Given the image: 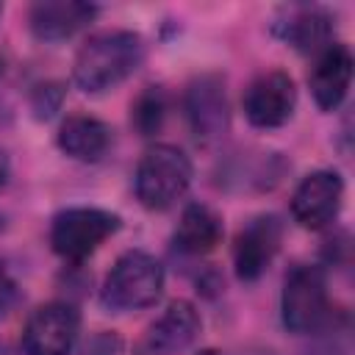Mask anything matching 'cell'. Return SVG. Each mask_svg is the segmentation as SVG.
I'll use <instances>...</instances> for the list:
<instances>
[{"instance_id": "1", "label": "cell", "mask_w": 355, "mask_h": 355, "mask_svg": "<svg viewBox=\"0 0 355 355\" xmlns=\"http://www.w3.org/2000/svg\"><path fill=\"white\" fill-rule=\"evenodd\" d=\"M144 61V39L133 31H103L89 36L72 67V80L83 94H105L125 83Z\"/></svg>"}, {"instance_id": "2", "label": "cell", "mask_w": 355, "mask_h": 355, "mask_svg": "<svg viewBox=\"0 0 355 355\" xmlns=\"http://www.w3.org/2000/svg\"><path fill=\"white\" fill-rule=\"evenodd\" d=\"M164 280L166 275L155 255L144 250H128L108 269L100 288V302L114 313L144 311L158 302Z\"/></svg>"}, {"instance_id": "3", "label": "cell", "mask_w": 355, "mask_h": 355, "mask_svg": "<svg viewBox=\"0 0 355 355\" xmlns=\"http://www.w3.org/2000/svg\"><path fill=\"white\" fill-rule=\"evenodd\" d=\"M191 178L194 166L180 147L153 144L136 166V200L147 211H166L189 191Z\"/></svg>"}, {"instance_id": "4", "label": "cell", "mask_w": 355, "mask_h": 355, "mask_svg": "<svg viewBox=\"0 0 355 355\" xmlns=\"http://www.w3.org/2000/svg\"><path fill=\"white\" fill-rule=\"evenodd\" d=\"M119 227H122V219L114 211L92 208V205L64 208L53 216L50 247L58 258L69 263H80L92 252H97L103 241H108Z\"/></svg>"}, {"instance_id": "5", "label": "cell", "mask_w": 355, "mask_h": 355, "mask_svg": "<svg viewBox=\"0 0 355 355\" xmlns=\"http://www.w3.org/2000/svg\"><path fill=\"white\" fill-rule=\"evenodd\" d=\"M280 316H283V327L297 336L316 333L327 324L330 319L327 277L319 266L300 263L286 275L280 294Z\"/></svg>"}, {"instance_id": "6", "label": "cell", "mask_w": 355, "mask_h": 355, "mask_svg": "<svg viewBox=\"0 0 355 355\" xmlns=\"http://www.w3.org/2000/svg\"><path fill=\"white\" fill-rule=\"evenodd\" d=\"M80 333V313L72 302L53 300L39 305L22 330L25 355H69Z\"/></svg>"}, {"instance_id": "7", "label": "cell", "mask_w": 355, "mask_h": 355, "mask_svg": "<svg viewBox=\"0 0 355 355\" xmlns=\"http://www.w3.org/2000/svg\"><path fill=\"white\" fill-rule=\"evenodd\" d=\"M241 105H244V116H247V122L252 128H261V130L283 128L294 116V108H297V86L280 69L263 72V75H258L244 89Z\"/></svg>"}, {"instance_id": "8", "label": "cell", "mask_w": 355, "mask_h": 355, "mask_svg": "<svg viewBox=\"0 0 355 355\" xmlns=\"http://www.w3.org/2000/svg\"><path fill=\"white\" fill-rule=\"evenodd\" d=\"M186 119L200 144H216L225 139L230 125L227 97H225V80L219 75H200L186 89Z\"/></svg>"}, {"instance_id": "9", "label": "cell", "mask_w": 355, "mask_h": 355, "mask_svg": "<svg viewBox=\"0 0 355 355\" xmlns=\"http://www.w3.org/2000/svg\"><path fill=\"white\" fill-rule=\"evenodd\" d=\"M341 200H344L341 175L333 169H316L297 183L291 194V216L308 230H322L338 216Z\"/></svg>"}, {"instance_id": "10", "label": "cell", "mask_w": 355, "mask_h": 355, "mask_svg": "<svg viewBox=\"0 0 355 355\" xmlns=\"http://www.w3.org/2000/svg\"><path fill=\"white\" fill-rule=\"evenodd\" d=\"M280 241H283V222L275 214L252 216L236 233V241H233V266L239 280L244 283L258 280L275 261Z\"/></svg>"}, {"instance_id": "11", "label": "cell", "mask_w": 355, "mask_h": 355, "mask_svg": "<svg viewBox=\"0 0 355 355\" xmlns=\"http://www.w3.org/2000/svg\"><path fill=\"white\" fill-rule=\"evenodd\" d=\"M200 311L189 300H172L164 313L147 327L144 338L136 347V355H178L200 336Z\"/></svg>"}, {"instance_id": "12", "label": "cell", "mask_w": 355, "mask_h": 355, "mask_svg": "<svg viewBox=\"0 0 355 355\" xmlns=\"http://www.w3.org/2000/svg\"><path fill=\"white\" fill-rule=\"evenodd\" d=\"M333 28H336L333 14L322 6H308V3L283 6L272 22V33L300 53L324 50L330 44Z\"/></svg>"}, {"instance_id": "13", "label": "cell", "mask_w": 355, "mask_h": 355, "mask_svg": "<svg viewBox=\"0 0 355 355\" xmlns=\"http://www.w3.org/2000/svg\"><path fill=\"white\" fill-rule=\"evenodd\" d=\"M352 53L341 42H330L324 50L316 53L313 67L308 72V86L322 111H336L352 83Z\"/></svg>"}, {"instance_id": "14", "label": "cell", "mask_w": 355, "mask_h": 355, "mask_svg": "<svg viewBox=\"0 0 355 355\" xmlns=\"http://www.w3.org/2000/svg\"><path fill=\"white\" fill-rule=\"evenodd\" d=\"M97 17V6L83 0H42L31 6L28 22L39 42H64Z\"/></svg>"}, {"instance_id": "15", "label": "cell", "mask_w": 355, "mask_h": 355, "mask_svg": "<svg viewBox=\"0 0 355 355\" xmlns=\"http://www.w3.org/2000/svg\"><path fill=\"white\" fill-rule=\"evenodd\" d=\"M55 141H58L64 155H69L75 161H83V164H94L111 147V128L97 116L72 114L61 122Z\"/></svg>"}, {"instance_id": "16", "label": "cell", "mask_w": 355, "mask_h": 355, "mask_svg": "<svg viewBox=\"0 0 355 355\" xmlns=\"http://www.w3.org/2000/svg\"><path fill=\"white\" fill-rule=\"evenodd\" d=\"M222 233H225L222 216L202 202H191L183 208L172 241L186 255H205L222 241Z\"/></svg>"}, {"instance_id": "17", "label": "cell", "mask_w": 355, "mask_h": 355, "mask_svg": "<svg viewBox=\"0 0 355 355\" xmlns=\"http://www.w3.org/2000/svg\"><path fill=\"white\" fill-rule=\"evenodd\" d=\"M166 119V92L164 86H147L130 105V122L141 136H153Z\"/></svg>"}, {"instance_id": "18", "label": "cell", "mask_w": 355, "mask_h": 355, "mask_svg": "<svg viewBox=\"0 0 355 355\" xmlns=\"http://www.w3.org/2000/svg\"><path fill=\"white\" fill-rule=\"evenodd\" d=\"M64 97H67L64 83H58V80L36 83V86H33V92H31V97H28L31 114H33L39 122H47V119H53V116L61 111Z\"/></svg>"}, {"instance_id": "19", "label": "cell", "mask_w": 355, "mask_h": 355, "mask_svg": "<svg viewBox=\"0 0 355 355\" xmlns=\"http://www.w3.org/2000/svg\"><path fill=\"white\" fill-rule=\"evenodd\" d=\"M80 355H122V338L114 330H100L86 341Z\"/></svg>"}, {"instance_id": "20", "label": "cell", "mask_w": 355, "mask_h": 355, "mask_svg": "<svg viewBox=\"0 0 355 355\" xmlns=\"http://www.w3.org/2000/svg\"><path fill=\"white\" fill-rule=\"evenodd\" d=\"M17 300H19V286H17L14 275L8 272L6 261L0 258V319L8 316V311L17 305Z\"/></svg>"}, {"instance_id": "21", "label": "cell", "mask_w": 355, "mask_h": 355, "mask_svg": "<svg viewBox=\"0 0 355 355\" xmlns=\"http://www.w3.org/2000/svg\"><path fill=\"white\" fill-rule=\"evenodd\" d=\"M8 175H11V164H8V155H6V150L0 147V189L8 183Z\"/></svg>"}, {"instance_id": "22", "label": "cell", "mask_w": 355, "mask_h": 355, "mask_svg": "<svg viewBox=\"0 0 355 355\" xmlns=\"http://www.w3.org/2000/svg\"><path fill=\"white\" fill-rule=\"evenodd\" d=\"M197 355H225V352H219V349H214V347H205V349H200Z\"/></svg>"}, {"instance_id": "23", "label": "cell", "mask_w": 355, "mask_h": 355, "mask_svg": "<svg viewBox=\"0 0 355 355\" xmlns=\"http://www.w3.org/2000/svg\"><path fill=\"white\" fill-rule=\"evenodd\" d=\"M3 227H6V219H3V214H0V230H3Z\"/></svg>"}, {"instance_id": "24", "label": "cell", "mask_w": 355, "mask_h": 355, "mask_svg": "<svg viewBox=\"0 0 355 355\" xmlns=\"http://www.w3.org/2000/svg\"><path fill=\"white\" fill-rule=\"evenodd\" d=\"M0 75H3V61H0Z\"/></svg>"}, {"instance_id": "25", "label": "cell", "mask_w": 355, "mask_h": 355, "mask_svg": "<svg viewBox=\"0 0 355 355\" xmlns=\"http://www.w3.org/2000/svg\"><path fill=\"white\" fill-rule=\"evenodd\" d=\"M0 14H3V6H0Z\"/></svg>"}]
</instances>
